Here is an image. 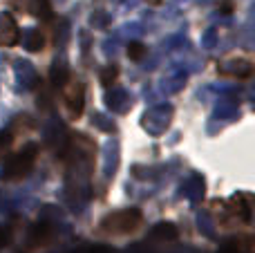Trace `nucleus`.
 Instances as JSON below:
<instances>
[{
	"mask_svg": "<svg viewBox=\"0 0 255 253\" xmlns=\"http://www.w3.org/2000/svg\"><path fill=\"white\" fill-rule=\"evenodd\" d=\"M36 157H38V146H36V143H27L22 150H18L16 155H11L7 161H4L0 177H2L4 182H11V184L22 182V179L31 173V168H34Z\"/></svg>",
	"mask_w": 255,
	"mask_h": 253,
	"instance_id": "f257e3e1",
	"label": "nucleus"
},
{
	"mask_svg": "<svg viewBox=\"0 0 255 253\" xmlns=\"http://www.w3.org/2000/svg\"><path fill=\"white\" fill-rule=\"evenodd\" d=\"M141 224V211L139 209H121L115 213L106 215L99 224L103 233L108 236H128V233L136 231V227Z\"/></svg>",
	"mask_w": 255,
	"mask_h": 253,
	"instance_id": "f03ea898",
	"label": "nucleus"
},
{
	"mask_svg": "<svg viewBox=\"0 0 255 253\" xmlns=\"http://www.w3.org/2000/svg\"><path fill=\"white\" fill-rule=\"evenodd\" d=\"M172 115H175V108H172L170 103H161V106L150 108V110L141 117V126H143V130L148 134L159 137V134H163L168 130V126H170V121H172Z\"/></svg>",
	"mask_w": 255,
	"mask_h": 253,
	"instance_id": "7ed1b4c3",
	"label": "nucleus"
},
{
	"mask_svg": "<svg viewBox=\"0 0 255 253\" xmlns=\"http://www.w3.org/2000/svg\"><path fill=\"white\" fill-rule=\"evenodd\" d=\"M63 101H65V108L72 119H81L85 108V85L81 81H72L67 85V90L63 92Z\"/></svg>",
	"mask_w": 255,
	"mask_h": 253,
	"instance_id": "20e7f679",
	"label": "nucleus"
},
{
	"mask_svg": "<svg viewBox=\"0 0 255 253\" xmlns=\"http://www.w3.org/2000/svg\"><path fill=\"white\" fill-rule=\"evenodd\" d=\"M13 70H16V79L22 85V90H36L40 85L38 72H36V67L29 61H16L13 63Z\"/></svg>",
	"mask_w": 255,
	"mask_h": 253,
	"instance_id": "39448f33",
	"label": "nucleus"
},
{
	"mask_svg": "<svg viewBox=\"0 0 255 253\" xmlns=\"http://www.w3.org/2000/svg\"><path fill=\"white\" fill-rule=\"evenodd\" d=\"M20 40V29L9 13H0V47H13Z\"/></svg>",
	"mask_w": 255,
	"mask_h": 253,
	"instance_id": "423d86ee",
	"label": "nucleus"
},
{
	"mask_svg": "<svg viewBox=\"0 0 255 253\" xmlns=\"http://www.w3.org/2000/svg\"><path fill=\"white\" fill-rule=\"evenodd\" d=\"M222 74L229 76H240V79H247V76L253 74V63L247 61V58H226L220 65Z\"/></svg>",
	"mask_w": 255,
	"mask_h": 253,
	"instance_id": "0eeeda50",
	"label": "nucleus"
},
{
	"mask_svg": "<svg viewBox=\"0 0 255 253\" xmlns=\"http://www.w3.org/2000/svg\"><path fill=\"white\" fill-rule=\"evenodd\" d=\"M229 209L233 211V215H238L244 224L251 222V200H249V195H233L229 202Z\"/></svg>",
	"mask_w": 255,
	"mask_h": 253,
	"instance_id": "6e6552de",
	"label": "nucleus"
},
{
	"mask_svg": "<svg viewBox=\"0 0 255 253\" xmlns=\"http://www.w3.org/2000/svg\"><path fill=\"white\" fill-rule=\"evenodd\" d=\"M204 191H206V186H204V177H199V175H193V177L186 179L184 186H181V195H186L190 202L202 200Z\"/></svg>",
	"mask_w": 255,
	"mask_h": 253,
	"instance_id": "1a4fd4ad",
	"label": "nucleus"
},
{
	"mask_svg": "<svg viewBox=\"0 0 255 253\" xmlns=\"http://www.w3.org/2000/svg\"><path fill=\"white\" fill-rule=\"evenodd\" d=\"M106 103H108V108L115 112H128V108H130V94L119 88L110 90V92L106 94Z\"/></svg>",
	"mask_w": 255,
	"mask_h": 253,
	"instance_id": "9d476101",
	"label": "nucleus"
},
{
	"mask_svg": "<svg viewBox=\"0 0 255 253\" xmlns=\"http://www.w3.org/2000/svg\"><path fill=\"white\" fill-rule=\"evenodd\" d=\"M25 7V11H29L31 16L40 18V20H49L54 16L52 11V2L49 0H27L25 4H20V9Z\"/></svg>",
	"mask_w": 255,
	"mask_h": 253,
	"instance_id": "9b49d317",
	"label": "nucleus"
},
{
	"mask_svg": "<svg viewBox=\"0 0 255 253\" xmlns=\"http://www.w3.org/2000/svg\"><path fill=\"white\" fill-rule=\"evenodd\" d=\"M22 45H25V49H29V52H40V49L45 47V36H43V31L36 29V27L27 29L25 34H22Z\"/></svg>",
	"mask_w": 255,
	"mask_h": 253,
	"instance_id": "f8f14e48",
	"label": "nucleus"
},
{
	"mask_svg": "<svg viewBox=\"0 0 255 253\" xmlns=\"http://www.w3.org/2000/svg\"><path fill=\"white\" fill-rule=\"evenodd\" d=\"M67 79H70V67H67L65 58L54 61V65H52V83L56 85V88H61V85H65Z\"/></svg>",
	"mask_w": 255,
	"mask_h": 253,
	"instance_id": "ddd939ff",
	"label": "nucleus"
},
{
	"mask_svg": "<svg viewBox=\"0 0 255 253\" xmlns=\"http://www.w3.org/2000/svg\"><path fill=\"white\" fill-rule=\"evenodd\" d=\"M152 236L159 238V240H175L179 233H177V227H175V224L161 222V224H157V227L152 229Z\"/></svg>",
	"mask_w": 255,
	"mask_h": 253,
	"instance_id": "4468645a",
	"label": "nucleus"
},
{
	"mask_svg": "<svg viewBox=\"0 0 255 253\" xmlns=\"http://www.w3.org/2000/svg\"><path fill=\"white\" fill-rule=\"evenodd\" d=\"M117 74H119V67L117 65H106L101 70V83L106 85V88H112V83L117 81Z\"/></svg>",
	"mask_w": 255,
	"mask_h": 253,
	"instance_id": "2eb2a0df",
	"label": "nucleus"
},
{
	"mask_svg": "<svg viewBox=\"0 0 255 253\" xmlns=\"http://www.w3.org/2000/svg\"><path fill=\"white\" fill-rule=\"evenodd\" d=\"M145 45L143 43H139V40H132L130 45H128V56L132 58V61H141V58L145 56Z\"/></svg>",
	"mask_w": 255,
	"mask_h": 253,
	"instance_id": "dca6fc26",
	"label": "nucleus"
},
{
	"mask_svg": "<svg viewBox=\"0 0 255 253\" xmlns=\"http://www.w3.org/2000/svg\"><path fill=\"white\" fill-rule=\"evenodd\" d=\"M92 121H94V124L99 126V128L103 130V132H115V130H117L115 121H112V119H108L106 115H99V112H97V115L92 117Z\"/></svg>",
	"mask_w": 255,
	"mask_h": 253,
	"instance_id": "f3484780",
	"label": "nucleus"
},
{
	"mask_svg": "<svg viewBox=\"0 0 255 253\" xmlns=\"http://www.w3.org/2000/svg\"><path fill=\"white\" fill-rule=\"evenodd\" d=\"M235 110H238V106H235V103H220V106H217V117H233L235 115Z\"/></svg>",
	"mask_w": 255,
	"mask_h": 253,
	"instance_id": "a211bd4d",
	"label": "nucleus"
},
{
	"mask_svg": "<svg viewBox=\"0 0 255 253\" xmlns=\"http://www.w3.org/2000/svg\"><path fill=\"white\" fill-rule=\"evenodd\" d=\"M11 137H13L11 132H0V157H2L4 152H7L9 143H11Z\"/></svg>",
	"mask_w": 255,
	"mask_h": 253,
	"instance_id": "6ab92c4d",
	"label": "nucleus"
},
{
	"mask_svg": "<svg viewBox=\"0 0 255 253\" xmlns=\"http://www.w3.org/2000/svg\"><path fill=\"white\" fill-rule=\"evenodd\" d=\"M204 47H215V29H208L206 34H204Z\"/></svg>",
	"mask_w": 255,
	"mask_h": 253,
	"instance_id": "aec40b11",
	"label": "nucleus"
},
{
	"mask_svg": "<svg viewBox=\"0 0 255 253\" xmlns=\"http://www.w3.org/2000/svg\"><path fill=\"white\" fill-rule=\"evenodd\" d=\"M7 242H9V231H7V229L0 227V247H4Z\"/></svg>",
	"mask_w": 255,
	"mask_h": 253,
	"instance_id": "412c9836",
	"label": "nucleus"
},
{
	"mask_svg": "<svg viewBox=\"0 0 255 253\" xmlns=\"http://www.w3.org/2000/svg\"><path fill=\"white\" fill-rule=\"evenodd\" d=\"M222 11H224V13L233 11V4H231V0H224V4H222Z\"/></svg>",
	"mask_w": 255,
	"mask_h": 253,
	"instance_id": "4be33fe9",
	"label": "nucleus"
},
{
	"mask_svg": "<svg viewBox=\"0 0 255 253\" xmlns=\"http://www.w3.org/2000/svg\"><path fill=\"white\" fill-rule=\"evenodd\" d=\"M159 2H161V0H152V4H159Z\"/></svg>",
	"mask_w": 255,
	"mask_h": 253,
	"instance_id": "5701e85b",
	"label": "nucleus"
}]
</instances>
